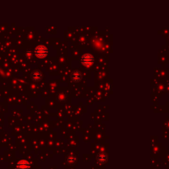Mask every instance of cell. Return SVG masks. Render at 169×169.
<instances>
[{
    "mask_svg": "<svg viewBox=\"0 0 169 169\" xmlns=\"http://www.w3.org/2000/svg\"><path fill=\"white\" fill-rule=\"evenodd\" d=\"M82 63H83L86 66H89L92 63H93V58L90 54H85L84 56L82 58Z\"/></svg>",
    "mask_w": 169,
    "mask_h": 169,
    "instance_id": "6da1fadb",
    "label": "cell"
},
{
    "mask_svg": "<svg viewBox=\"0 0 169 169\" xmlns=\"http://www.w3.org/2000/svg\"><path fill=\"white\" fill-rule=\"evenodd\" d=\"M46 54H47V50L44 47V46H38L36 48V54L38 56V57H44L46 55Z\"/></svg>",
    "mask_w": 169,
    "mask_h": 169,
    "instance_id": "7a4b0ae2",
    "label": "cell"
},
{
    "mask_svg": "<svg viewBox=\"0 0 169 169\" xmlns=\"http://www.w3.org/2000/svg\"><path fill=\"white\" fill-rule=\"evenodd\" d=\"M72 78H73V79H74V80L78 81V80H79V79H80V78H81V74H80V73L74 72V73L72 74Z\"/></svg>",
    "mask_w": 169,
    "mask_h": 169,
    "instance_id": "3957f363",
    "label": "cell"
}]
</instances>
